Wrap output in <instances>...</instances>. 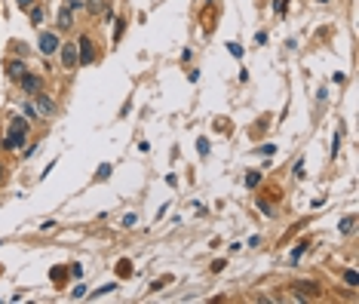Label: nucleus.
Wrapping results in <instances>:
<instances>
[{
  "mask_svg": "<svg viewBox=\"0 0 359 304\" xmlns=\"http://www.w3.org/2000/svg\"><path fill=\"white\" fill-rule=\"evenodd\" d=\"M15 3H19V9H31V6H34V0H15Z\"/></svg>",
  "mask_w": 359,
  "mask_h": 304,
  "instance_id": "nucleus-29",
  "label": "nucleus"
},
{
  "mask_svg": "<svg viewBox=\"0 0 359 304\" xmlns=\"http://www.w3.org/2000/svg\"><path fill=\"white\" fill-rule=\"evenodd\" d=\"M107 292H114V283H107V286H101V289H95L92 298H101V295H107Z\"/></svg>",
  "mask_w": 359,
  "mask_h": 304,
  "instance_id": "nucleus-15",
  "label": "nucleus"
},
{
  "mask_svg": "<svg viewBox=\"0 0 359 304\" xmlns=\"http://www.w3.org/2000/svg\"><path fill=\"white\" fill-rule=\"evenodd\" d=\"M295 178H304V160H298V163H295Z\"/></svg>",
  "mask_w": 359,
  "mask_h": 304,
  "instance_id": "nucleus-24",
  "label": "nucleus"
},
{
  "mask_svg": "<svg viewBox=\"0 0 359 304\" xmlns=\"http://www.w3.org/2000/svg\"><path fill=\"white\" fill-rule=\"evenodd\" d=\"M92 59H95L92 40H89V37H80V43H77V65H92Z\"/></svg>",
  "mask_w": 359,
  "mask_h": 304,
  "instance_id": "nucleus-3",
  "label": "nucleus"
},
{
  "mask_svg": "<svg viewBox=\"0 0 359 304\" xmlns=\"http://www.w3.org/2000/svg\"><path fill=\"white\" fill-rule=\"evenodd\" d=\"M86 9L92 12V15H98V12H104V0H86Z\"/></svg>",
  "mask_w": 359,
  "mask_h": 304,
  "instance_id": "nucleus-10",
  "label": "nucleus"
},
{
  "mask_svg": "<svg viewBox=\"0 0 359 304\" xmlns=\"http://www.w3.org/2000/svg\"><path fill=\"white\" fill-rule=\"evenodd\" d=\"M273 151H276V148H273V145H264V148H258V151H255V154H273Z\"/></svg>",
  "mask_w": 359,
  "mask_h": 304,
  "instance_id": "nucleus-30",
  "label": "nucleus"
},
{
  "mask_svg": "<svg viewBox=\"0 0 359 304\" xmlns=\"http://www.w3.org/2000/svg\"><path fill=\"white\" fill-rule=\"evenodd\" d=\"M71 25H74V12H71L68 6H62L59 9V28H71Z\"/></svg>",
  "mask_w": 359,
  "mask_h": 304,
  "instance_id": "nucleus-7",
  "label": "nucleus"
},
{
  "mask_svg": "<svg viewBox=\"0 0 359 304\" xmlns=\"http://www.w3.org/2000/svg\"><path fill=\"white\" fill-rule=\"evenodd\" d=\"M107 175H111V166L101 163V166H98V178H107Z\"/></svg>",
  "mask_w": 359,
  "mask_h": 304,
  "instance_id": "nucleus-23",
  "label": "nucleus"
},
{
  "mask_svg": "<svg viewBox=\"0 0 359 304\" xmlns=\"http://www.w3.org/2000/svg\"><path fill=\"white\" fill-rule=\"evenodd\" d=\"M135 221H138V215H132V212H129V215H126V218H123V224H126V227H132Z\"/></svg>",
  "mask_w": 359,
  "mask_h": 304,
  "instance_id": "nucleus-27",
  "label": "nucleus"
},
{
  "mask_svg": "<svg viewBox=\"0 0 359 304\" xmlns=\"http://www.w3.org/2000/svg\"><path fill=\"white\" fill-rule=\"evenodd\" d=\"M319 3H329V0H319Z\"/></svg>",
  "mask_w": 359,
  "mask_h": 304,
  "instance_id": "nucleus-32",
  "label": "nucleus"
},
{
  "mask_svg": "<svg viewBox=\"0 0 359 304\" xmlns=\"http://www.w3.org/2000/svg\"><path fill=\"white\" fill-rule=\"evenodd\" d=\"M196 151L206 157V154H209V138H196Z\"/></svg>",
  "mask_w": 359,
  "mask_h": 304,
  "instance_id": "nucleus-14",
  "label": "nucleus"
},
{
  "mask_svg": "<svg viewBox=\"0 0 359 304\" xmlns=\"http://www.w3.org/2000/svg\"><path fill=\"white\" fill-rule=\"evenodd\" d=\"M0 178H3V166H0Z\"/></svg>",
  "mask_w": 359,
  "mask_h": 304,
  "instance_id": "nucleus-31",
  "label": "nucleus"
},
{
  "mask_svg": "<svg viewBox=\"0 0 359 304\" xmlns=\"http://www.w3.org/2000/svg\"><path fill=\"white\" fill-rule=\"evenodd\" d=\"M34 99H37V114H52V111H56V104H52L49 96H43V89H40V93H34Z\"/></svg>",
  "mask_w": 359,
  "mask_h": 304,
  "instance_id": "nucleus-6",
  "label": "nucleus"
},
{
  "mask_svg": "<svg viewBox=\"0 0 359 304\" xmlns=\"http://www.w3.org/2000/svg\"><path fill=\"white\" fill-rule=\"evenodd\" d=\"M19 83H22V89H25L28 96L40 93V77H37V74H22V77H19Z\"/></svg>",
  "mask_w": 359,
  "mask_h": 304,
  "instance_id": "nucleus-5",
  "label": "nucleus"
},
{
  "mask_svg": "<svg viewBox=\"0 0 359 304\" xmlns=\"http://www.w3.org/2000/svg\"><path fill=\"white\" fill-rule=\"evenodd\" d=\"M258 182H261V172H249L246 175V188H255Z\"/></svg>",
  "mask_w": 359,
  "mask_h": 304,
  "instance_id": "nucleus-13",
  "label": "nucleus"
},
{
  "mask_svg": "<svg viewBox=\"0 0 359 304\" xmlns=\"http://www.w3.org/2000/svg\"><path fill=\"white\" fill-rule=\"evenodd\" d=\"M304 249H307V243H298V246H295V252H292V258H295V261L304 255Z\"/></svg>",
  "mask_w": 359,
  "mask_h": 304,
  "instance_id": "nucleus-20",
  "label": "nucleus"
},
{
  "mask_svg": "<svg viewBox=\"0 0 359 304\" xmlns=\"http://www.w3.org/2000/svg\"><path fill=\"white\" fill-rule=\"evenodd\" d=\"M62 65L71 71V68H77V43H65L62 46Z\"/></svg>",
  "mask_w": 359,
  "mask_h": 304,
  "instance_id": "nucleus-4",
  "label": "nucleus"
},
{
  "mask_svg": "<svg viewBox=\"0 0 359 304\" xmlns=\"http://www.w3.org/2000/svg\"><path fill=\"white\" fill-rule=\"evenodd\" d=\"M344 283H347V286H356V283H359V274H356V271H347V274H344Z\"/></svg>",
  "mask_w": 359,
  "mask_h": 304,
  "instance_id": "nucleus-16",
  "label": "nucleus"
},
{
  "mask_svg": "<svg viewBox=\"0 0 359 304\" xmlns=\"http://www.w3.org/2000/svg\"><path fill=\"white\" fill-rule=\"evenodd\" d=\"M65 280V271H62V267H56V271H52V283H62Z\"/></svg>",
  "mask_w": 359,
  "mask_h": 304,
  "instance_id": "nucleus-22",
  "label": "nucleus"
},
{
  "mask_svg": "<svg viewBox=\"0 0 359 304\" xmlns=\"http://www.w3.org/2000/svg\"><path fill=\"white\" fill-rule=\"evenodd\" d=\"M25 135H28V120H25V117H15V120L9 123L6 138L0 141V148H6V151H19V148L25 145Z\"/></svg>",
  "mask_w": 359,
  "mask_h": 304,
  "instance_id": "nucleus-1",
  "label": "nucleus"
},
{
  "mask_svg": "<svg viewBox=\"0 0 359 304\" xmlns=\"http://www.w3.org/2000/svg\"><path fill=\"white\" fill-rule=\"evenodd\" d=\"M71 274H74V277L80 280V277H83V267H80V264H71Z\"/></svg>",
  "mask_w": 359,
  "mask_h": 304,
  "instance_id": "nucleus-28",
  "label": "nucleus"
},
{
  "mask_svg": "<svg viewBox=\"0 0 359 304\" xmlns=\"http://www.w3.org/2000/svg\"><path fill=\"white\" fill-rule=\"evenodd\" d=\"M166 283H169V277H163V280H154V283H151V289L157 292V289H163V286H166Z\"/></svg>",
  "mask_w": 359,
  "mask_h": 304,
  "instance_id": "nucleus-21",
  "label": "nucleus"
},
{
  "mask_svg": "<svg viewBox=\"0 0 359 304\" xmlns=\"http://www.w3.org/2000/svg\"><path fill=\"white\" fill-rule=\"evenodd\" d=\"M25 117H28V120H34V117H37V108H31V104H25Z\"/></svg>",
  "mask_w": 359,
  "mask_h": 304,
  "instance_id": "nucleus-25",
  "label": "nucleus"
},
{
  "mask_svg": "<svg viewBox=\"0 0 359 304\" xmlns=\"http://www.w3.org/2000/svg\"><path fill=\"white\" fill-rule=\"evenodd\" d=\"M117 271H120V277H132V261H129V258H123V261L117 264Z\"/></svg>",
  "mask_w": 359,
  "mask_h": 304,
  "instance_id": "nucleus-11",
  "label": "nucleus"
},
{
  "mask_svg": "<svg viewBox=\"0 0 359 304\" xmlns=\"http://www.w3.org/2000/svg\"><path fill=\"white\" fill-rule=\"evenodd\" d=\"M258 209L264 212V215H273V206H270V203H264V200H258Z\"/></svg>",
  "mask_w": 359,
  "mask_h": 304,
  "instance_id": "nucleus-19",
  "label": "nucleus"
},
{
  "mask_svg": "<svg viewBox=\"0 0 359 304\" xmlns=\"http://www.w3.org/2000/svg\"><path fill=\"white\" fill-rule=\"evenodd\" d=\"M28 12H31V22H34V25H40V22H43V6H31Z\"/></svg>",
  "mask_w": 359,
  "mask_h": 304,
  "instance_id": "nucleus-12",
  "label": "nucleus"
},
{
  "mask_svg": "<svg viewBox=\"0 0 359 304\" xmlns=\"http://www.w3.org/2000/svg\"><path fill=\"white\" fill-rule=\"evenodd\" d=\"M71 295H74V298H86V289H83V286H74V292H71Z\"/></svg>",
  "mask_w": 359,
  "mask_h": 304,
  "instance_id": "nucleus-26",
  "label": "nucleus"
},
{
  "mask_svg": "<svg viewBox=\"0 0 359 304\" xmlns=\"http://www.w3.org/2000/svg\"><path fill=\"white\" fill-rule=\"evenodd\" d=\"M338 230H341V234H353V230H356V215H347L344 221L338 224Z\"/></svg>",
  "mask_w": 359,
  "mask_h": 304,
  "instance_id": "nucleus-9",
  "label": "nucleus"
},
{
  "mask_svg": "<svg viewBox=\"0 0 359 304\" xmlns=\"http://www.w3.org/2000/svg\"><path fill=\"white\" fill-rule=\"evenodd\" d=\"M62 43H59V37H56V31H40V40H37V49L43 52V56H52Z\"/></svg>",
  "mask_w": 359,
  "mask_h": 304,
  "instance_id": "nucleus-2",
  "label": "nucleus"
},
{
  "mask_svg": "<svg viewBox=\"0 0 359 304\" xmlns=\"http://www.w3.org/2000/svg\"><path fill=\"white\" fill-rule=\"evenodd\" d=\"M227 49H230V56H237V59H243V46H240V43H227Z\"/></svg>",
  "mask_w": 359,
  "mask_h": 304,
  "instance_id": "nucleus-17",
  "label": "nucleus"
},
{
  "mask_svg": "<svg viewBox=\"0 0 359 304\" xmlns=\"http://www.w3.org/2000/svg\"><path fill=\"white\" fill-rule=\"evenodd\" d=\"M6 74H9L12 80H19V77L25 74V65H22V62H6Z\"/></svg>",
  "mask_w": 359,
  "mask_h": 304,
  "instance_id": "nucleus-8",
  "label": "nucleus"
},
{
  "mask_svg": "<svg viewBox=\"0 0 359 304\" xmlns=\"http://www.w3.org/2000/svg\"><path fill=\"white\" fill-rule=\"evenodd\" d=\"M123 28H126V25H123V19H117V25H114V40L123 37Z\"/></svg>",
  "mask_w": 359,
  "mask_h": 304,
  "instance_id": "nucleus-18",
  "label": "nucleus"
}]
</instances>
